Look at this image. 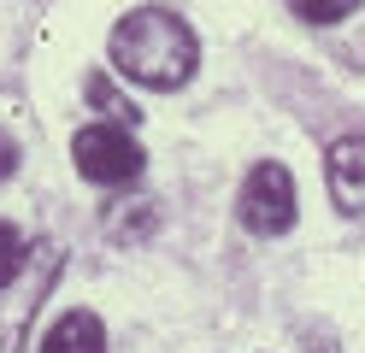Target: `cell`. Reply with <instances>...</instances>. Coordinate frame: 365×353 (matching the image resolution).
Returning a JSON list of instances; mask_svg holds the SVG:
<instances>
[{
    "mask_svg": "<svg viewBox=\"0 0 365 353\" xmlns=\"http://www.w3.org/2000/svg\"><path fill=\"white\" fill-rule=\"evenodd\" d=\"M12 171H18V141H12L6 130H0V183H6Z\"/></svg>",
    "mask_w": 365,
    "mask_h": 353,
    "instance_id": "cell-10",
    "label": "cell"
},
{
    "mask_svg": "<svg viewBox=\"0 0 365 353\" xmlns=\"http://www.w3.org/2000/svg\"><path fill=\"white\" fill-rule=\"evenodd\" d=\"M106 53H112V65H118L130 83H142V88H182L195 77L200 41H195V30L171 6H135L130 18L112 24Z\"/></svg>",
    "mask_w": 365,
    "mask_h": 353,
    "instance_id": "cell-1",
    "label": "cell"
},
{
    "mask_svg": "<svg viewBox=\"0 0 365 353\" xmlns=\"http://www.w3.org/2000/svg\"><path fill=\"white\" fill-rule=\"evenodd\" d=\"M24 265H30V247H24V235H18L6 218H0V289L24 277Z\"/></svg>",
    "mask_w": 365,
    "mask_h": 353,
    "instance_id": "cell-7",
    "label": "cell"
},
{
    "mask_svg": "<svg viewBox=\"0 0 365 353\" xmlns=\"http://www.w3.org/2000/svg\"><path fill=\"white\" fill-rule=\"evenodd\" d=\"M307 24H341L348 12H359V0H289Z\"/></svg>",
    "mask_w": 365,
    "mask_h": 353,
    "instance_id": "cell-8",
    "label": "cell"
},
{
    "mask_svg": "<svg viewBox=\"0 0 365 353\" xmlns=\"http://www.w3.org/2000/svg\"><path fill=\"white\" fill-rule=\"evenodd\" d=\"M324 171H330V195L341 212H365V130L354 135H341L330 159H324Z\"/></svg>",
    "mask_w": 365,
    "mask_h": 353,
    "instance_id": "cell-4",
    "label": "cell"
},
{
    "mask_svg": "<svg viewBox=\"0 0 365 353\" xmlns=\"http://www.w3.org/2000/svg\"><path fill=\"white\" fill-rule=\"evenodd\" d=\"M236 212H242V224L254 235H283L294 224V177H289V165H277V159L254 165L247 183H242Z\"/></svg>",
    "mask_w": 365,
    "mask_h": 353,
    "instance_id": "cell-3",
    "label": "cell"
},
{
    "mask_svg": "<svg viewBox=\"0 0 365 353\" xmlns=\"http://www.w3.org/2000/svg\"><path fill=\"white\" fill-rule=\"evenodd\" d=\"M88 94H95V101H101V106H106V112H118V118H124V112H130V106H124V101H118V94H112V88H106V77H88ZM130 118H135V112H130Z\"/></svg>",
    "mask_w": 365,
    "mask_h": 353,
    "instance_id": "cell-9",
    "label": "cell"
},
{
    "mask_svg": "<svg viewBox=\"0 0 365 353\" xmlns=\"http://www.w3.org/2000/svg\"><path fill=\"white\" fill-rule=\"evenodd\" d=\"M53 271H59V259L30 282V289H18V282H6V289H0V353H18V342H24V324L36 318V306L48 300Z\"/></svg>",
    "mask_w": 365,
    "mask_h": 353,
    "instance_id": "cell-5",
    "label": "cell"
},
{
    "mask_svg": "<svg viewBox=\"0 0 365 353\" xmlns=\"http://www.w3.org/2000/svg\"><path fill=\"white\" fill-rule=\"evenodd\" d=\"M41 353H106V329H101V318L95 312H65L48 336H41Z\"/></svg>",
    "mask_w": 365,
    "mask_h": 353,
    "instance_id": "cell-6",
    "label": "cell"
},
{
    "mask_svg": "<svg viewBox=\"0 0 365 353\" xmlns=\"http://www.w3.org/2000/svg\"><path fill=\"white\" fill-rule=\"evenodd\" d=\"M71 159H77V171H83L88 183H101V188H118V183H135V177H142V148H135V135L118 130V124H88V130H77Z\"/></svg>",
    "mask_w": 365,
    "mask_h": 353,
    "instance_id": "cell-2",
    "label": "cell"
}]
</instances>
